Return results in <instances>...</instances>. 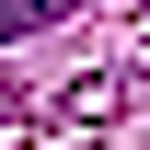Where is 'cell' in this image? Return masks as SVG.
<instances>
[{"mask_svg":"<svg viewBox=\"0 0 150 150\" xmlns=\"http://www.w3.org/2000/svg\"><path fill=\"white\" fill-rule=\"evenodd\" d=\"M81 0H0V46H23V35H46V23H69Z\"/></svg>","mask_w":150,"mask_h":150,"instance_id":"cell-1","label":"cell"}]
</instances>
